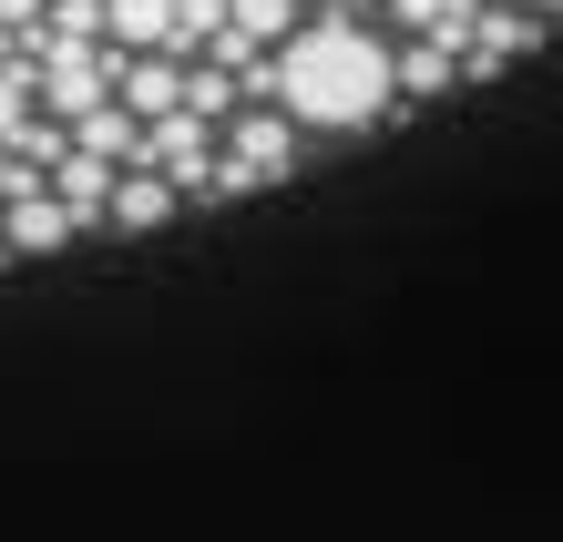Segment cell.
Masks as SVG:
<instances>
[{"label": "cell", "mask_w": 563, "mask_h": 542, "mask_svg": "<svg viewBox=\"0 0 563 542\" xmlns=\"http://www.w3.org/2000/svg\"><path fill=\"white\" fill-rule=\"evenodd\" d=\"M52 103H73V113L103 103V73H92V52H82V42H62V62H52Z\"/></svg>", "instance_id": "10"}, {"label": "cell", "mask_w": 563, "mask_h": 542, "mask_svg": "<svg viewBox=\"0 0 563 542\" xmlns=\"http://www.w3.org/2000/svg\"><path fill=\"white\" fill-rule=\"evenodd\" d=\"M389 11H400V21L420 31V42H430V52H451L461 31H472V11H461V0H389Z\"/></svg>", "instance_id": "9"}, {"label": "cell", "mask_w": 563, "mask_h": 542, "mask_svg": "<svg viewBox=\"0 0 563 542\" xmlns=\"http://www.w3.org/2000/svg\"><path fill=\"white\" fill-rule=\"evenodd\" d=\"M225 31L246 52H277V31H297V0H225Z\"/></svg>", "instance_id": "7"}, {"label": "cell", "mask_w": 563, "mask_h": 542, "mask_svg": "<svg viewBox=\"0 0 563 542\" xmlns=\"http://www.w3.org/2000/svg\"><path fill=\"white\" fill-rule=\"evenodd\" d=\"M103 21L123 31V42H175V0H113Z\"/></svg>", "instance_id": "12"}, {"label": "cell", "mask_w": 563, "mask_h": 542, "mask_svg": "<svg viewBox=\"0 0 563 542\" xmlns=\"http://www.w3.org/2000/svg\"><path fill=\"white\" fill-rule=\"evenodd\" d=\"M134 144H144V123H134V113H113V103H92L82 133H73V154H92V164H113V154H134Z\"/></svg>", "instance_id": "8"}, {"label": "cell", "mask_w": 563, "mask_h": 542, "mask_svg": "<svg viewBox=\"0 0 563 542\" xmlns=\"http://www.w3.org/2000/svg\"><path fill=\"white\" fill-rule=\"evenodd\" d=\"M103 195H113V164L62 154V185H52V206H62V215H73V225H103Z\"/></svg>", "instance_id": "5"}, {"label": "cell", "mask_w": 563, "mask_h": 542, "mask_svg": "<svg viewBox=\"0 0 563 542\" xmlns=\"http://www.w3.org/2000/svg\"><path fill=\"white\" fill-rule=\"evenodd\" d=\"M267 103H287L297 123H318V133L379 123L389 113V42H379V31H358L349 11L297 21L287 52H267Z\"/></svg>", "instance_id": "1"}, {"label": "cell", "mask_w": 563, "mask_h": 542, "mask_svg": "<svg viewBox=\"0 0 563 542\" xmlns=\"http://www.w3.org/2000/svg\"><path fill=\"white\" fill-rule=\"evenodd\" d=\"M297 164V144H287V123L277 113H236V164H225V175H206L216 195H236L246 175H287Z\"/></svg>", "instance_id": "3"}, {"label": "cell", "mask_w": 563, "mask_h": 542, "mask_svg": "<svg viewBox=\"0 0 563 542\" xmlns=\"http://www.w3.org/2000/svg\"><path fill=\"white\" fill-rule=\"evenodd\" d=\"M206 144H216V123H195V113H164V123H144V164H154V185H206Z\"/></svg>", "instance_id": "2"}, {"label": "cell", "mask_w": 563, "mask_h": 542, "mask_svg": "<svg viewBox=\"0 0 563 542\" xmlns=\"http://www.w3.org/2000/svg\"><path fill=\"white\" fill-rule=\"evenodd\" d=\"M0 206H11V215H0V225H11V246H62V235H73V215L52 206V185H42V175H21Z\"/></svg>", "instance_id": "4"}, {"label": "cell", "mask_w": 563, "mask_h": 542, "mask_svg": "<svg viewBox=\"0 0 563 542\" xmlns=\"http://www.w3.org/2000/svg\"><path fill=\"white\" fill-rule=\"evenodd\" d=\"M21 21H42V0H0V31H21Z\"/></svg>", "instance_id": "17"}, {"label": "cell", "mask_w": 563, "mask_h": 542, "mask_svg": "<svg viewBox=\"0 0 563 542\" xmlns=\"http://www.w3.org/2000/svg\"><path fill=\"white\" fill-rule=\"evenodd\" d=\"M11 185H21V175H11V154H0V195H11Z\"/></svg>", "instance_id": "18"}, {"label": "cell", "mask_w": 563, "mask_h": 542, "mask_svg": "<svg viewBox=\"0 0 563 542\" xmlns=\"http://www.w3.org/2000/svg\"><path fill=\"white\" fill-rule=\"evenodd\" d=\"M175 215V185H154V175H123L113 195H103V225H123V235H144V225H164Z\"/></svg>", "instance_id": "6"}, {"label": "cell", "mask_w": 563, "mask_h": 542, "mask_svg": "<svg viewBox=\"0 0 563 542\" xmlns=\"http://www.w3.org/2000/svg\"><path fill=\"white\" fill-rule=\"evenodd\" d=\"M472 31H482V62H512L522 42H533V31H522V11H482Z\"/></svg>", "instance_id": "15"}, {"label": "cell", "mask_w": 563, "mask_h": 542, "mask_svg": "<svg viewBox=\"0 0 563 542\" xmlns=\"http://www.w3.org/2000/svg\"><path fill=\"white\" fill-rule=\"evenodd\" d=\"M216 31H225V0H175V42L164 52H216Z\"/></svg>", "instance_id": "13"}, {"label": "cell", "mask_w": 563, "mask_h": 542, "mask_svg": "<svg viewBox=\"0 0 563 542\" xmlns=\"http://www.w3.org/2000/svg\"><path fill=\"white\" fill-rule=\"evenodd\" d=\"M175 92H185V73H175V62H144V73L123 82V113H154V123H164V113H175Z\"/></svg>", "instance_id": "11"}, {"label": "cell", "mask_w": 563, "mask_h": 542, "mask_svg": "<svg viewBox=\"0 0 563 542\" xmlns=\"http://www.w3.org/2000/svg\"><path fill=\"white\" fill-rule=\"evenodd\" d=\"M21 123H31V113H21V73H0V144H11Z\"/></svg>", "instance_id": "16"}, {"label": "cell", "mask_w": 563, "mask_h": 542, "mask_svg": "<svg viewBox=\"0 0 563 542\" xmlns=\"http://www.w3.org/2000/svg\"><path fill=\"white\" fill-rule=\"evenodd\" d=\"M389 92H451V52H410V62H389Z\"/></svg>", "instance_id": "14"}]
</instances>
